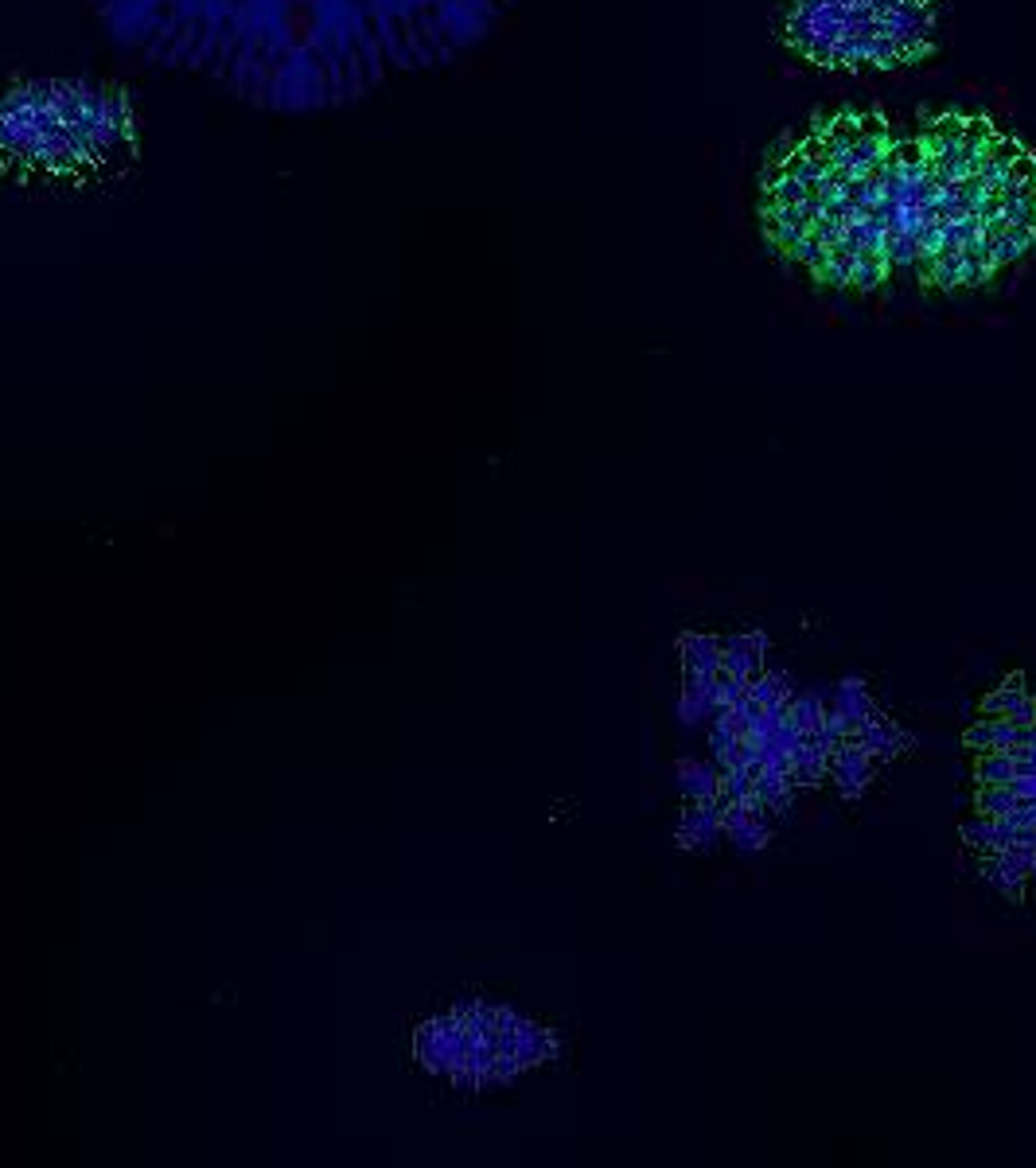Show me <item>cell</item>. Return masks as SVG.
Here are the masks:
<instances>
[{"instance_id": "cell-1", "label": "cell", "mask_w": 1036, "mask_h": 1168, "mask_svg": "<svg viewBox=\"0 0 1036 1168\" xmlns=\"http://www.w3.org/2000/svg\"><path fill=\"white\" fill-rule=\"evenodd\" d=\"M125 47L238 98L312 114L460 43L483 0H90Z\"/></svg>"}, {"instance_id": "cell-2", "label": "cell", "mask_w": 1036, "mask_h": 1168, "mask_svg": "<svg viewBox=\"0 0 1036 1168\" xmlns=\"http://www.w3.org/2000/svg\"><path fill=\"white\" fill-rule=\"evenodd\" d=\"M908 141L873 110L815 117L764 168L768 242L830 289H877L904 265Z\"/></svg>"}, {"instance_id": "cell-3", "label": "cell", "mask_w": 1036, "mask_h": 1168, "mask_svg": "<svg viewBox=\"0 0 1036 1168\" xmlns=\"http://www.w3.org/2000/svg\"><path fill=\"white\" fill-rule=\"evenodd\" d=\"M1036 246V152L994 117L947 110L908 141L904 265L975 289Z\"/></svg>"}, {"instance_id": "cell-4", "label": "cell", "mask_w": 1036, "mask_h": 1168, "mask_svg": "<svg viewBox=\"0 0 1036 1168\" xmlns=\"http://www.w3.org/2000/svg\"><path fill=\"white\" fill-rule=\"evenodd\" d=\"M943 0H787L779 39L823 70H904L935 55Z\"/></svg>"}, {"instance_id": "cell-5", "label": "cell", "mask_w": 1036, "mask_h": 1168, "mask_svg": "<svg viewBox=\"0 0 1036 1168\" xmlns=\"http://www.w3.org/2000/svg\"><path fill=\"white\" fill-rule=\"evenodd\" d=\"M873 763H877V759L869 756L854 736H846V744H842L838 752H830L827 775L838 783V790H842L846 798H861L865 787H869V779H873Z\"/></svg>"}, {"instance_id": "cell-6", "label": "cell", "mask_w": 1036, "mask_h": 1168, "mask_svg": "<svg viewBox=\"0 0 1036 1168\" xmlns=\"http://www.w3.org/2000/svg\"><path fill=\"white\" fill-rule=\"evenodd\" d=\"M721 802H690L686 798V811H682L679 822V846L682 849H710L717 846L721 838Z\"/></svg>"}, {"instance_id": "cell-7", "label": "cell", "mask_w": 1036, "mask_h": 1168, "mask_svg": "<svg viewBox=\"0 0 1036 1168\" xmlns=\"http://www.w3.org/2000/svg\"><path fill=\"white\" fill-rule=\"evenodd\" d=\"M854 740H858L861 748H865L873 759H892V756H900L908 744H916V736H904L892 721L877 717V713H873L869 721H861L858 732H854Z\"/></svg>"}, {"instance_id": "cell-8", "label": "cell", "mask_w": 1036, "mask_h": 1168, "mask_svg": "<svg viewBox=\"0 0 1036 1168\" xmlns=\"http://www.w3.org/2000/svg\"><path fill=\"white\" fill-rule=\"evenodd\" d=\"M679 787L690 802H717L721 794V771L698 759H679Z\"/></svg>"}, {"instance_id": "cell-9", "label": "cell", "mask_w": 1036, "mask_h": 1168, "mask_svg": "<svg viewBox=\"0 0 1036 1168\" xmlns=\"http://www.w3.org/2000/svg\"><path fill=\"white\" fill-rule=\"evenodd\" d=\"M834 709L842 713V721H846V732L854 736L861 721H869V717H873V698H869L865 682H861V678H846V682H838V690H834Z\"/></svg>"}, {"instance_id": "cell-10", "label": "cell", "mask_w": 1036, "mask_h": 1168, "mask_svg": "<svg viewBox=\"0 0 1036 1168\" xmlns=\"http://www.w3.org/2000/svg\"><path fill=\"white\" fill-rule=\"evenodd\" d=\"M679 654L686 671L717 674L721 671V639L717 635H698V631H682L679 635Z\"/></svg>"}, {"instance_id": "cell-11", "label": "cell", "mask_w": 1036, "mask_h": 1168, "mask_svg": "<svg viewBox=\"0 0 1036 1168\" xmlns=\"http://www.w3.org/2000/svg\"><path fill=\"white\" fill-rule=\"evenodd\" d=\"M982 876H986V880H990V884H994V888H998L1006 900H1013V904L1025 896V884H1029V876L1021 873V869L1009 861L1002 849L982 857Z\"/></svg>"}, {"instance_id": "cell-12", "label": "cell", "mask_w": 1036, "mask_h": 1168, "mask_svg": "<svg viewBox=\"0 0 1036 1168\" xmlns=\"http://www.w3.org/2000/svg\"><path fill=\"white\" fill-rule=\"evenodd\" d=\"M721 667L737 678H756L764 671V654L752 646L748 635H733V639L721 642Z\"/></svg>"}, {"instance_id": "cell-13", "label": "cell", "mask_w": 1036, "mask_h": 1168, "mask_svg": "<svg viewBox=\"0 0 1036 1168\" xmlns=\"http://www.w3.org/2000/svg\"><path fill=\"white\" fill-rule=\"evenodd\" d=\"M748 694L760 701L764 709H771V705H783V701H791L799 690H795V678L791 674H779V671H760L756 678H748Z\"/></svg>"}, {"instance_id": "cell-14", "label": "cell", "mask_w": 1036, "mask_h": 1168, "mask_svg": "<svg viewBox=\"0 0 1036 1168\" xmlns=\"http://www.w3.org/2000/svg\"><path fill=\"white\" fill-rule=\"evenodd\" d=\"M1029 698L1025 694V674H1009L1006 686H998L994 694H986V701H982V717H1009L1021 701Z\"/></svg>"}, {"instance_id": "cell-15", "label": "cell", "mask_w": 1036, "mask_h": 1168, "mask_svg": "<svg viewBox=\"0 0 1036 1168\" xmlns=\"http://www.w3.org/2000/svg\"><path fill=\"white\" fill-rule=\"evenodd\" d=\"M975 775H978V787H1006L1009 779L1017 775L1013 771V756H1006V752H978Z\"/></svg>"}, {"instance_id": "cell-16", "label": "cell", "mask_w": 1036, "mask_h": 1168, "mask_svg": "<svg viewBox=\"0 0 1036 1168\" xmlns=\"http://www.w3.org/2000/svg\"><path fill=\"white\" fill-rule=\"evenodd\" d=\"M725 838H729L737 849H744V853H760V849L768 846L771 826H768V818H744V822H737L733 830H725Z\"/></svg>"}, {"instance_id": "cell-17", "label": "cell", "mask_w": 1036, "mask_h": 1168, "mask_svg": "<svg viewBox=\"0 0 1036 1168\" xmlns=\"http://www.w3.org/2000/svg\"><path fill=\"white\" fill-rule=\"evenodd\" d=\"M958 838H963V846L975 849V853H998V846H994V838H998V826H994V818L990 815H978L971 818V822H963V830H958Z\"/></svg>"}, {"instance_id": "cell-18", "label": "cell", "mask_w": 1036, "mask_h": 1168, "mask_svg": "<svg viewBox=\"0 0 1036 1168\" xmlns=\"http://www.w3.org/2000/svg\"><path fill=\"white\" fill-rule=\"evenodd\" d=\"M791 717H795L799 732H819L823 729V717H827L823 694H795L791 698Z\"/></svg>"}, {"instance_id": "cell-19", "label": "cell", "mask_w": 1036, "mask_h": 1168, "mask_svg": "<svg viewBox=\"0 0 1036 1168\" xmlns=\"http://www.w3.org/2000/svg\"><path fill=\"white\" fill-rule=\"evenodd\" d=\"M978 815H990V818H1006L1009 811H1017V794L1006 787H978Z\"/></svg>"}, {"instance_id": "cell-20", "label": "cell", "mask_w": 1036, "mask_h": 1168, "mask_svg": "<svg viewBox=\"0 0 1036 1168\" xmlns=\"http://www.w3.org/2000/svg\"><path fill=\"white\" fill-rule=\"evenodd\" d=\"M710 717H713V705L706 698H698V694H682L679 698V721L686 729H702Z\"/></svg>"}, {"instance_id": "cell-21", "label": "cell", "mask_w": 1036, "mask_h": 1168, "mask_svg": "<svg viewBox=\"0 0 1036 1168\" xmlns=\"http://www.w3.org/2000/svg\"><path fill=\"white\" fill-rule=\"evenodd\" d=\"M717 678V694H721V705H737L740 698H748V678H737L729 674L725 667L713 674Z\"/></svg>"}, {"instance_id": "cell-22", "label": "cell", "mask_w": 1036, "mask_h": 1168, "mask_svg": "<svg viewBox=\"0 0 1036 1168\" xmlns=\"http://www.w3.org/2000/svg\"><path fill=\"white\" fill-rule=\"evenodd\" d=\"M963 744L975 748V752H994V721L986 717V721L971 725V729L963 732Z\"/></svg>"}, {"instance_id": "cell-23", "label": "cell", "mask_w": 1036, "mask_h": 1168, "mask_svg": "<svg viewBox=\"0 0 1036 1168\" xmlns=\"http://www.w3.org/2000/svg\"><path fill=\"white\" fill-rule=\"evenodd\" d=\"M1009 721H1013L1017 729L1033 725V721H1036V701H1033V698H1025V701H1021V705H1017V709H1013V713H1009Z\"/></svg>"}, {"instance_id": "cell-24", "label": "cell", "mask_w": 1036, "mask_h": 1168, "mask_svg": "<svg viewBox=\"0 0 1036 1168\" xmlns=\"http://www.w3.org/2000/svg\"><path fill=\"white\" fill-rule=\"evenodd\" d=\"M748 639H752V646H756L760 654H768V650H771V635H768V631H760V627H756V631H748Z\"/></svg>"}]
</instances>
